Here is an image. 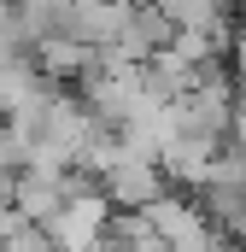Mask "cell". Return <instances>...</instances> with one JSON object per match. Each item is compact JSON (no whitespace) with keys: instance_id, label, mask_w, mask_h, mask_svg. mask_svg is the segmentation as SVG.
I'll use <instances>...</instances> for the list:
<instances>
[{"instance_id":"6da1fadb","label":"cell","mask_w":246,"mask_h":252,"mask_svg":"<svg viewBox=\"0 0 246 252\" xmlns=\"http://www.w3.org/2000/svg\"><path fill=\"white\" fill-rule=\"evenodd\" d=\"M235 100H241V94L229 88L223 64H205V70H199V82L176 100V124H182V135L223 147V135L235 129Z\"/></svg>"},{"instance_id":"7a4b0ae2","label":"cell","mask_w":246,"mask_h":252,"mask_svg":"<svg viewBox=\"0 0 246 252\" xmlns=\"http://www.w3.org/2000/svg\"><path fill=\"white\" fill-rule=\"evenodd\" d=\"M82 100H88V112H94L106 129H123L147 100H153L147 64H100V70L82 82Z\"/></svg>"},{"instance_id":"3957f363","label":"cell","mask_w":246,"mask_h":252,"mask_svg":"<svg viewBox=\"0 0 246 252\" xmlns=\"http://www.w3.org/2000/svg\"><path fill=\"white\" fill-rule=\"evenodd\" d=\"M147 223H153V235H158L164 247H176V252H223V229L211 223V211H199L182 193L153 199V205H147Z\"/></svg>"},{"instance_id":"277c9868","label":"cell","mask_w":246,"mask_h":252,"mask_svg":"<svg viewBox=\"0 0 246 252\" xmlns=\"http://www.w3.org/2000/svg\"><path fill=\"white\" fill-rule=\"evenodd\" d=\"M47 241L59 252H106V241H112V199L100 188L64 199L59 217L47 223Z\"/></svg>"},{"instance_id":"5b68a950","label":"cell","mask_w":246,"mask_h":252,"mask_svg":"<svg viewBox=\"0 0 246 252\" xmlns=\"http://www.w3.org/2000/svg\"><path fill=\"white\" fill-rule=\"evenodd\" d=\"M164 182H170V176H164V164H158V158H135V153H123V164L100 182V193H106L112 205H123V211H147L153 199H164V193H170Z\"/></svg>"},{"instance_id":"8992f818","label":"cell","mask_w":246,"mask_h":252,"mask_svg":"<svg viewBox=\"0 0 246 252\" xmlns=\"http://www.w3.org/2000/svg\"><path fill=\"white\" fill-rule=\"evenodd\" d=\"M35 64H41V76H53V82H88L94 70H100V53L88 47V41H76V35H47V41H35Z\"/></svg>"},{"instance_id":"52a82bcc","label":"cell","mask_w":246,"mask_h":252,"mask_svg":"<svg viewBox=\"0 0 246 252\" xmlns=\"http://www.w3.org/2000/svg\"><path fill=\"white\" fill-rule=\"evenodd\" d=\"M158 164H164V176H170V182L205 188V182H211V164H217V147H211V141H193V135H176V141H170V153H164Z\"/></svg>"},{"instance_id":"ba28073f","label":"cell","mask_w":246,"mask_h":252,"mask_svg":"<svg viewBox=\"0 0 246 252\" xmlns=\"http://www.w3.org/2000/svg\"><path fill=\"white\" fill-rule=\"evenodd\" d=\"M229 141L246 147V88H241V100H235V129H229Z\"/></svg>"},{"instance_id":"9c48e42d","label":"cell","mask_w":246,"mask_h":252,"mask_svg":"<svg viewBox=\"0 0 246 252\" xmlns=\"http://www.w3.org/2000/svg\"><path fill=\"white\" fill-rule=\"evenodd\" d=\"M229 235H235V241H241V247H246V211H241V217H235V229H229Z\"/></svg>"}]
</instances>
